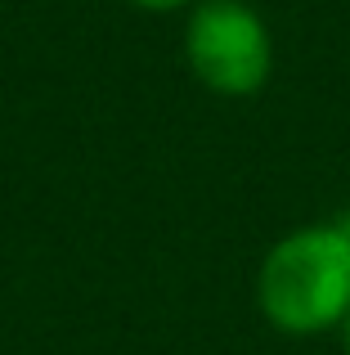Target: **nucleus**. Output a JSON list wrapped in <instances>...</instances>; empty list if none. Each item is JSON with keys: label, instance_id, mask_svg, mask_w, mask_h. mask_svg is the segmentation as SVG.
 <instances>
[{"label": "nucleus", "instance_id": "obj_1", "mask_svg": "<svg viewBox=\"0 0 350 355\" xmlns=\"http://www.w3.org/2000/svg\"><path fill=\"white\" fill-rule=\"evenodd\" d=\"M256 311L283 338L342 329L350 315V216L274 239L256 270Z\"/></svg>", "mask_w": 350, "mask_h": 355}, {"label": "nucleus", "instance_id": "obj_2", "mask_svg": "<svg viewBox=\"0 0 350 355\" xmlns=\"http://www.w3.org/2000/svg\"><path fill=\"white\" fill-rule=\"evenodd\" d=\"M184 63L220 99H252L274 72V36L247 0H198L184 18Z\"/></svg>", "mask_w": 350, "mask_h": 355}, {"label": "nucleus", "instance_id": "obj_3", "mask_svg": "<svg viewBox=\"0 0 350 355\" xmlns=\"http://www.w3.org/2000/svg\"><path fill=\"white\" fill-rule=\"evenodd\" d=\"M126 5L140 14H180V9H193L198 0H126Z\"/></svg>", "mask_w": 350, "mask_h": 355}, {"label": "nucleus", "instance_id": "obj_4", "mask_svg": "<svg viewBox=\"0 0 350 355\" xmlns=\"http://www.w3.org/2000/svg\"><path fill=\"white\" fill-rule=\"evenodd\" d=\"M337 333H342V347H346V355H350V315H346V324H342Z\"/></svg>", "mask_w": 350, "mask_h": 355}, {"label": "nucleus", "instance_id": "obj_5", "mask_svg": "<svg viewBox=\"0 0 350 355\" xmlns=\"http://www.w3.org/2000/svg\"><path fill=\"white\" fill-rule=\"evenodd\" d=\"M247 5H252V0H247Z\"/></svg>", "mask_w": 350, "mask_h": 355}]
</instances>
